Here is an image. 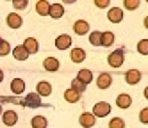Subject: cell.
I'll return each mask as SVG.
<instances>
[{"mask_svg": "<svg viewBox=\"0 0 148 128\" xmlns=\"http://www.w3.org/2000/svg\"><path fill=\"white\" fill-rule=\"evenodd\" d=\"M43 66L47 71H57L59 69V61L56 57H47L45 62H43Z\"/></svg>", "mask_w": 148, "mask_h": 128, "instance_id": "obj_13", "label": "cell"}, {"mask_svg": "<svg viewBox=\"0 0 148 128\" xmlns=\"http://www.w3.org/2000/svg\"><path fill=\"white\" fill-rule=\"evenodd\" d=\"M4 80V73H2V69H0V82Z\"/></svg>", "mask_w": 148, "mask_h": 128, "instance_id": "obj_34", "label": "cell"}, {"mask_svg": "<svg viewBox=\"0 0 148 128\" xmlns=\"http://www.w3.org/2000/svg\"><path fill=\"white\" fill-rule=\"evenodd\" d=\"M2 119H4V123H5L7 126H13V125H16V121H18V114H16L14 110H7V112H4Z\"/></svg>", "mask_w": 148, "mask_h": 128, "instance_id": "obj_9", "label": "cell"}, {"mask_svg": "<svg viewBox=\"0 0 148 128\" xmlns=\"http://www.w3.org/2000/svg\"><path fill=\"white\" fill-rule=\"evenodd\" d=\"M9 50H11V45L7 41H0V55H7Z\"/></svg>", "mask_w": 148, "mask_h": 128, "instance_id": "obj_28", "label": "cell"}, {"mask_svg": "<svg viewBox=\"0 0 148 128\" xmlns=\"http://www.w3.org/2000/svg\"><path fill=\"white\" fill-rule=\"evenodd\" d=\"M95 119H97V117H95L93 114H89V112H84L82 116H80V125L82 126H86V128H91L93 125H95Z\"/></svg>", "mask_w": 148, "mask_h": 128, "instance_id": "obj_11", "label": "cell"}, {"mask_svg": "<svg viewBox=\"0 0 148 128\" xmlns=\"http://www.w3.org/2000/svg\"><path fill=\"white\" fill-rule=\"evenodd\" d=\"M0 114H2V107H0Z\"/></svg>", "mask_w": 148, "mask_h": 128, "instance_id": "obj_37", "label": "cell"}, {"mask_svg": "<svg viewBox=\"0 0 148 128\" xmlns=\"http://www.w3.org/2000/svg\"><path fill=\"white\" fill-rule=\"evenodd\" d=\"M71 89H75L77 93H80V91H84V89H86V85H84L80 80H77V78H75V80L71 82Z\"/></svg>", "mask_w": 148, "mask_h": 128, "instance_id": "obj_29", "label": "cell"}, {"mask_svg": "<svg viewBox=\"0 0 148 128\" xmlns=\"http://www.w3.org/2000/svg\"><path fill=\"white\" fill-rule=\"evenodd\" d=\"M137 52H139L141 55H148V39L139 41V45H137Z\"/></svg>", "mask_w": 148, "mask_h": 128, "instance_id": "obj_26", "label": "cell"}, {"mask_svg": "<svg viewBox=\"0 0 148 128\" xmlns=\"http://www.w3.org/2000/svg\"><path fill=\"white\" fill-rule=\"evenodd\" d=\"M20 103H22L23 107H30V109H36V107H39V105H41V96H39L38 93L27 94V96H25V100H22Z\"/></svg>", "mask_w": 148, "mask_h": 128, "instance_id": "obj_2", "label": "cell"}, {"mask_svg": "<svg viewBox=\"0 0 148 128\" xmlns=\"http://www.w3.org/2000/svg\"><path fill=\"white\" fill-rule=\"evenodd\" d=\"M89 41H91V45L95 46H102V32H93V34L89 36Z\"/></svg>", "mask_w": 148, "mask_h": 128, "instance_id": "obj_25", "label": "cell"}, {"mask_svg": "<svg viewBox=\"0 0 148 128\" xmlns=\"http://www.w3.org/2000/svg\"><path fill=\"white\" fill-rule=\"evenodd\" d=\"M48 14L52 16V18H61L62 14H64V7H62L61 4H52L50 5V9H48Z\"/></svg>", "mask_w": 148, "mask_h": 128, "instance_id": "obj_10", "label": "cell"}, {"mask_svg": "<svg viewBox=\"0 0 148 128\" xmlns=\"http://www.w3.org/2000/svg\"><path fill=\"white\" fill-rule=\"evenodd\" d=\"M13 4H14L16 9H25V7H27V2H25V0H14Z\"/></svg>", "mask_w": 148, "mask_h": 128, "instance_id": "obj_31", "label": "cell"}, {"mask_svg": "<svg viewBox=\"0 0 148 128\" xmlns=\"http://www.w3.org/2000/svg\"><path fill=\"white\" fill-rule=\"evenodd\" d=\"M139 119H141L143 123H148V109H143V110H141V114H139Z\"/></svg>", "mask_w": 148, "mask_h": 128, "instance_id": "obj_32", "label": "cell"}, {"mask_svg": "<svg viewBox=\"0 0 148 128\" xmlns=\"http://www.w3.org/2000/svg\"><path fill=\"white\" fill-rule=\"evenodd\" d=\"M125 80H127V84H130V85L139 84V80H141V73L137 71V69H130V71L125 73Z\"/></svg>", "mask_w": 148, "mask_h": 128, "instance_id": "obj_7", "label": "cell"}, {"mask_svg": "<svg viewBox=\"0 0 148 128\" xmlns=\"http://www.w3.org/2000/svg\"><path fill=\"white\" fill-rule=\"evenodd\" d=\"M30 125H32V128H47V119L43 116H34Z\"/></svg>", "mask_w": 148, "mask_h": 128, "instance_id": "obj_22", "label": "cell"}, {"mask_svg": "<svg viewBox=\"0 0 148 128\" xmlns=\"http://www.w3.org/2000/svg\"><path fill=\"white\" fill-rule=\"evenodd\" d=\"M136 7H139V2L137 0H125V9H136Z\"/></svg>", "mask_w": 148, "mask_h": 128, "instance_id": "obj_30", "label": "cell"}, {"mask_svg": "<svg viewBox=\"0 0 148 128\" xmlns=\"http://www.w3.org/2000/svg\"><path fill=\"white\" fill-rule=\"evenodd\" d=\"M73 30L77 32L79 36H84V34H88V30H89V25H88V21H75V25H73Z\"/></svg>", "mask_w": 148, "mask_h": 128, "instance_id": "obj_12", "label": "cell"}, {"mask_svg": "<svg viewBox=\"0 0 148 128\" xmlns=\"http://www.w3.org/2000/svg\"><path fill=\"white\" fill-rule=\"evenodd\" d=\"M116 101H118V107H120V109H129L130 103H132V98H130L129 94H120Z\"/></svg>", "mask_w": 148, "mask_h": 128, "instance_id": "obj_18", "label": "cell"}, {"mask_svg": "<svg viewBox=\"0 0 148 128\" xmlns=\"http://www.w3.org/2000/svg\"><path fill=\"white\" fill-rule=\"evenodd\" d=\"M111 84H112V77L109 73H100L98 75V78H97V85L100 89H107L111 87Z\"/></svg>", "mask_w": 148, "mask_h": 128, "instance_id": "obj_4", "label": "cell"}, {"mask_svg": "<svg viewBox=\"0 0 148 128\" xmlns=\"http://www.w3.org/2000/svg\"><path fill=\"white\" fill-rule=\"evenodd\" d=\"M0 41H2V37H0Z\"/></svg>", "mask_w": 148, "mask_h": 128, "instance_id": "obj_38", "label": "cell"}, {"mask_svg": "<svg viewBox=\"0 0 148 128\" xmlns=\"http://www.w3.org/2000/svg\"><path fill=\"white\" fill-rule=\"evenodd\" d=\"M22 23H23V20H22V16H20V14H16V13L7 14V25L11 27V29H20V27H22Z\"/></svg>", "mask_w": 148, "mask_h": 128, "instance_id": "obj_5", "label": "cell"}, {"mask_svg": "<svg viewBox=\"0 0 148 128\" xmlns=\"http://www.w3.org/2000/svg\"><path fill=\"white\" fill-rule=\"evenodd\" d=\"M112 43H114L112 32H102V46H111Z\"/></svg>", "mask_w": 148, "mask_h": 128, "instance_id": "obj_24", "label": "cell"}, {"mask_svg": "<svg viewBox=\"0 0 148 128\" xmlns=\"http://www.w3.org/2000/svg\"><path fill=\"white\" fill-rule=\"evenodd\" d=\"M36 89H38V94L39 96H48V94H52V85L48 82H39Z\"/></svg>", "mask_w": 148, "mask_h": 128, "instance_id": "obj_17", "label": "cell"}, {"mask_svg": "<svg viewBox=\"0 0 148 128\" xmlns=\"http://www.w3.org/2000/svg\"><path fill=\"white\" fill-rule=\"evenodd\" d=\"M70 45H71V37H70L68 34H61V36L56 39V46H57L59 50H66Z\"/></svg>", "mask_w": 148, "mask_h": 128, "instance_id": "obj_8", "label": "cell"}, {"mask_svg": "<svg viewBox=\"0 0 148 128\" xmlns=\"http://www.w3.org/2000/svg\"><path fill=\"white\" fill-rule=\"evenodd\" d=\"M145 98H146V100H148V87H146V89H145Z\"/></svg>", "mask_w": 148, "mask_h": 128, "instance_id": "obj_36", "label": "cell"}, {"mask_svg": "<svg viewBox=\"0 0 148 128\" xmlns=\"http://www.w3.org/2000/svg\"><path fill=\"white\" fill-rule=\"evenodd\" d=\"M79 96H80V93H77L75 89H68L64 93V100L70 103H75V101H79Z\"/></svg>", "mask_w": 148, "mask_h": 128, "instance_id": "obj_21", "label": "cell"}, {"mask_svg": "<svg viewBox=\"0 0 148 128\" xmlns=\"http://www.w3.org/2000/svg\"><path fill=\"white\" fill-rule=\"evenodd\" d=\"M109 128H125V121L121 117H114V119H111V123H109Z\"/></svg>", "mask_w": 148, "mask_h": 128, "instance_id": "obj_27", "label": "cell"}, {"mask_svg": "<svg viewBox=\"0 0 148 128\" xmlns=\"http://www.w3.org/2000/svg\"><path fill=\"white\" fill-rule=\"evenodd\" d=\"M48 9H50V4L45 2V0H41V2L36 4V11H38L41 16H47V14H48Z\"/></svg>", "mask_w": 148, "mask_h": 128, "instance_id": "obj_23", "label": "cell"}, {"mask_svg": "<svg viewBox=\"0 0 148 128\" xmlns=\"http://www.w3.org/2000/svg\"><path fill=\"white\" fill-rule=\"evenodd\" d=\"M107 61H109V64L112 68H120L121 64H123V50H116V52H112L111 55L107 57Z\"/></svg>", "mask_w": 148, "mask_h": 128, "instance_id": "obj_3", "label": "cell"}, {"mask_svg": "<svg viewBox=\"0 0 148 128\" xmlns=\"http://www.w3.org/2000/svg\"><path fill=\"white\" fill-rule=\"evenodd\" d=\"M145 27H146V29H148V16H146V18H145Z\"/></svg>", "mask_w": 148, "mask_h": 128, "instance_id": "obj_35", "label": "cell"}, {"mask_svg": "<svg viewBox=\"0 0 148 128\" xmlns=\"http://www.w3.org/2000/svg\"><path fill=\"white\" fill-rule=\"evenodd\" d=\"M95 4H97V7H107L109 5V0H97Z\"/></svg>", "mask_w": 148, "mask_h": 128, "instance_id": "obj_33", "label": "cell"}, {"mask_svg": "<svg viewBox=\"0 0 148 128\" xmlns=\"http://www.w3.org/2000/svg\"><path fill=\"white\" fill-rule=\"evenodd\" d=\"M13 55H14V59H18V61H25V59L29 57V53H27V50H25L23 45H22V46H16V48L13 50Z\"/></svg>", "mask_w": 148, "mask_h": 128, "instance_id": "obj_20", "label": "cell"}, {"mask_svg": "<svg viewBox=\"0 0 148 128\" xmlns=\"http://www.w3.org/2000/svg\"><path fill=\"white\" fill-rule=\"evenodd\" d=\"M107 18L112 21V23H120V21L123 20V11L120 7H112V9H109Z\"/></svg>", "mask_w": 148, "mask_h": 128, "instance_id": "obj_6", "label": "cell"}, {"mask_svg": "<svg viewBox=\"0 0 148 128\" xmlns=\"http://www.w3.org/2000/svg\"><path fill=\"white\" fill-rule=\"evenodd\" d=\"M23 89H25V82H23L22 78H14V80L11 82V91H13L14 94L23 93Z\"/></svg>", "mask_w": 148, "mask_h": 128, "instance_id": "obj_16", "label": "cell"}, {"mask_svg": "<svg viewBox=\"0 0 148 128\" xmlns=\"http://www.w3.org/2000/svg\"><path fill=\"white\" fill-rule=\"evenodd\" d=\"M77 80H80L84 85H88V84L93 80V73H91L89 69H80L79 75H77Z\"/></svg>", "mask_w": 148, "mask_h": 128, "instance_id": "obj_14", "label": "cell"}, {"mask_svg": "<svg viewBox=\"0 0 148 128\" xmlns=\"http://www.w3.org/2000/svg\"><path fill=\"white\" fill-rule=\"evenodd\" d=\"M23 48L27 50V53H36L38 52V41L34 39V37H29V39H25V43H23Z\"/></svg>", "mask_w": 148, "mask_h": 128, "instance_id": "obj_15", "label": "cell"}, {"mask_svg": "<svg viewBox=\"0 0 148 128\" xmlns=\"http://www.w3.org/2000/svg\"><path fill=\"white\" fill-rule=\"evenodd\" d=\"M84 59H86V52L82 48H73L71 50V61L73 62H82Z\"/></svg>", "mask_w": 148, "mask_h": 128, "instance_id": "obj_19", "label": "cell"}, {"mask_svg": "<svg viewBox=\"0 0 148 128\" xmlns=\"http://www.w3.org/2000/svg\"><path fill=\"white\" fill-rule=\"evenodd\" d=\"M111 112V105L107 101H98L97 105L93 107V116L95 117H103V116H109Z\"/></svg>", "mask_w": 148, "mask_h": 128, "instance_id": "obj_1", "label": "cell"}]
</instances>
